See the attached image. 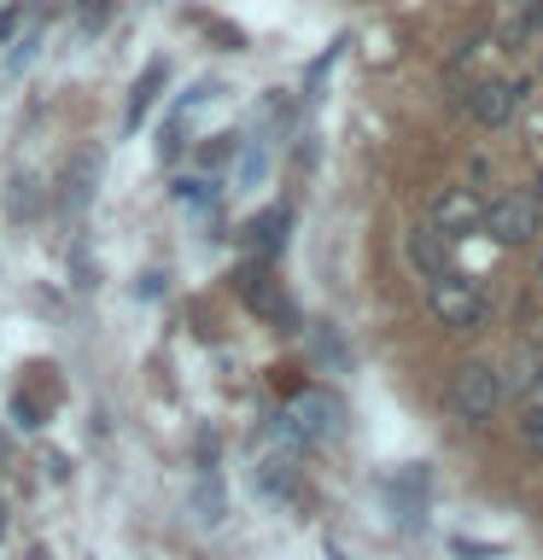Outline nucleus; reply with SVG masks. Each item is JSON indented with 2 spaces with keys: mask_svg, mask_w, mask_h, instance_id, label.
<instances>
[{
  "mask_svg": "<svg viewBox=\"0 0 543 560\" xmlns=\"http://www.w3.org/2000/svg\"><path fill=\"white\" fill-rule=\"evenodd\" d=\"M480 228H485L497 245L538 240V234H543V205H538V192H532V187H515V192H502V199H490Z\"/></svg>",
  "mask_w": 543,
  "mask_h": 560,
  "instance_id": "f257e3e1",
  "label": "nucleus"
},
{
  "mask_svg": "<svg viewBox=\"0 0 543 560\" xmlns=\"http://www.w3.org/2000/svg\"><path fill=\"white\" fill-rule=\"evenodd\" d=\"M427 304H432V315L444 327H480L485 322V292H480V280H467V275H438L432 287H427Z\"/></svg>",
  "mask_w": 543,
  "mask_h": 560,
  "instance_id": "f03ea898",
  "label": "nucleus"
},
{
  "mask_svg": "<svg viewBox=\"0 0 543 560\" xmlns=\"http://www.w3.org/2000/svg\"><path fill=\"white\" fill-rule=\"evenodd\" d=\"M497 402H502V380H497V368H490V362H462L450 374V409L462 420L497 415Z\"/></svg>",
  "mask_w": 543,
  "mask_h": 560,
  "instance_id": "7ed1b4c3",
  "label": "nucleus"
},
{
  "mask_svg": "<svg viewBox=\"0 0 543 560\" xmlns=\"http://www.w3.org/2000/svg\"><path fill=\"white\" fill-rule=\"evenodd\" d=\"M234 292H240V304L252 310V315H263V322H292V298L280 292V280H275V269H269L263 257L240 262Z\"/></svg>",
  "mask_w": 543,
  "mask_h": 560,
  "instance_id": "20e7f679",
  "label": "nucleus"
},
{
  "mask_svg": "<svg viewBox=\"0 0 543 560\" xmlns=\"http://www.w3.org/2000/svg\"><path fill=\"white\" fill-rule=\"evenodd\" d=\"M298 427V438L304 444H322V438H339L345 427V409H339V397H327V392H292V402L280 409Z\"/></svg>",
  "mask_w": 543,
  "mask_h": 560,
  "instance_id": "39448f33",
  "label": "nucleus"
},
{
  "mask_svg": "<svg viewBox=\"0 0 543 560\" xmlns=\"http://www.w3.org/2000/svg\"><path fill=\"white\" fill-rule=\"evenodd\" d=\"M520 100H525V82L485 77V82L467 94V112H473V122H485V129H497V122H508V117L520 112Z\"/></svg>",
  "mask_w": 543,
  "mask_h": 560,
  "instance_id": "423d86ee",
  "label": "nucleus"
},
{
  "mask_svg": "<svg viewBox=\"0 0 543 560\" xmlns=\"http://www.w3.org/2000/svg\"><path fill=\"white\" fill-rule=\"evenodd\" d=\"M480 222H485V205H480V192H473V187H444L432 199V228H438V234L455 240V234H473Z\"/></svg>",
  "mask_w": 543,
  "mask_h": 560,
  "instance_id": "0eeeda50",
  "label": "nucleus"
},
{
  "mask_svg": "<svg viewBox=\"0 0 543 560\" xmlns=\"http://www.w3.org/2000/svg\"><path fill=\"white\" fill-rule=\"evenodd\" d=\"M287 228H292V210L287 205H269V210H257V217L240 228V245L252 257L269 262V257H280V245H287Z\"/></svg>",
  "mask_w": 543,
  "mask_h": 560,
  "instance_id": "6e6552de",
  "label": "nucleus"
},
{
  "mask_svg": "<svg viewBox=\"0 0 543 560\" xmlns=\"http://www.w3.org/2000/svg\"><path fill=\"white\" fill-rule=\"evenodd\" d=\"M403 252H409V262H415V269L427 275V280H438V275H450V269H455V257H450V234H438V228H415Z\"/></svg>",
  "mask_w": 543,
  "mask_h": 560,
  "instance_id": "1a4fd4ad",
  "label": "nucleus"
},
{
  "mask_svg": "<svg viewBox=\"0 0 543 560\" xmlns=\"http://www.w3.org/2000/svg\"><path fill=\"white\" fill-rule=\"evenodd\" d=\"M164 82H170V65H164V59H152V65L135 77V88H129V112H123V122H129V129H140V117H147L152 105H158Z\"/></svg>",
  "mask_w": 543,
  "mask_h": 560,
  "instance_id": "9d476101",
  "label": "nucleus"
},
{
  "mask_svg": "<svg viewBox=\"0 0 543 560\" xmlns=\"http://www.w3.org/2000/svg\"><path fill=\"white\" fill-rule=\"evenodd\" d=\"M35 24H47V12L30 7V0H18V7H0V47H12L18 35H30Z\"/></svg>",
  "mask_w": 543,
  "mask_h": 560,
  "instance_id": "9b49d317",
  "label": "nucleus"
},
{
  "mask_svg": "<svg viewBox=\"0 0 543 560\" xmlns=\"http://www.w3.org/2000/svg\"><path fill=\"white\" fill-rule=\"evenodd\" d=\"M193 508H199V525H217V520H222V490H217V479H205L199 490H193Z\"/></svg>",
  "mask_w": 543,
  "mask_h": 560,
  "instance_id": "f8f14e48",
  "label": "nucleus"
},
{
  "mask_svg": "<svg viewBox=\"0 0 543 560\" xmlns=\"http://www.w3.org/2000/svg\"><path fill=\"white\" fill-rule=\"evenodd\" d=\"M88 170H94V158H77V164H70V175H65V205H82V199H88Z\"/></svg>",
  "mask_w": 543,
  "mask_h": 560,
  "instance_id": "ddd939ff",
  "label": "nucleus"
},
{
  "mask_svg": "<svg viewBox=\"0 0 543 560\" xmlns=\"http://www.w3.org/2000/svg\"><path fill=\"white\" fill-rule=\"evenodd\" d=\"M234 152H240L234 135H210L205 147H199V164H222V158H234Z\"/></svg>",
  "mask_w": 543,
  "mask_h": 560,
  "instance_id": "4468645a",
  "label": "nucleus"
},
{
  "mask_svg": "<svg viewBox=\"0 0 543 560\" xmlns=\"http://www.w3.org/2000/svg\"><path fill=\"white\" fill-rule=\"evenodd\" d=\"M339 47H345V42H333V47L322 52V59H315V65H310V77H304V94H322V82H327V70H333V59H339Z\"/></svg>",
  "mask_w": 543,
  "mask_h": 560,
  "instance_id": "2eb2a0df",
  "label": "nucleus"
},
{
  "mask_svg": "<svg viewBox=\"0 0 543 560\" xmlns=\"http://www.w3.org/2000/svg\"><path fill=\"white\" fill-rule=\"evenodd\" d=\"M520 438H525V444H532V450L543 455V402H532V409H525V420H520Z\"/></svg>",
  "mask_w": 543,
  "mask_h": 560,
  "instance_id": "dca6fc26",
  "label": "nucleus"
},
{
  "mask_svg": "<svg viewBox=\"0 0 543 560\" xmlns=\"http://www.w3.org/2000/svg\"><path fill=\"white\" fill-rule=\"evenodd\" d=\"M82 24H88V30L105 24V0H82Z\"/></svg>",
  "mask_w": 543,
  "mask_h": 560,
  "instance_id": "f3484780",
  "label": "nucleus"
},
{
  "mask_svg": "<svg viewBox=\"0 0 543 560\" xmlns=\"http://www.w3.org/2000/svg\"><path fill=\"white\" fill-rule=\"evenodd\" d=\"M520 24H525V30H543V0H538V7H532V12L520 18Z\"/></svg>",
  "mask_w": 543,
  "mask_h": 560,
  "instance_id": "a211bd4d",
  "label": "nucleus"
},
{
  "mask_svg": "<svg viewBox=\"0 0 543 560\" xmlns=\"http://www.w3.org/2000/svg\"><path fill=\"white\" fill-rule=\"evenodd\" d=\"M508 7H515V18H525V12H532V7H538V0H508Z\"/></svg>",
  "mask_w": 543,
  "mask_h": 560,
  "instance_id": "6ab92c4d",
  "label": "nucleus"
},
{
  "mask_svg": "<svg viewBox=\"0 0 543 560\" xmlns=\"http://www.w3.org/2000/svg\"><path fill=\"white\" fill-rule=\"evenodd\" d=\"M532 402H543V368H538V380H532Z\"/></svg>",
  "mask_w": 543,
  "mask_h": 560,
  "instance_id": "aec40b11",
  "label": "nucleus"
},
{
  "mask_svg": "<svg viewBox=\"0 0 543 560\" xmlns=\"http://www.w3.org/2000/svg\"><path fill=\"white\" fill-rule=\"evenodd\" d=\"M24 560H47V549H30V555H24Z\"/></svg>",
  "mask_w": 543,
  "mask_h": 560,
  "instance_id": "412c9836",
  "label": "nucleus"
},
{
  "mask_svg": "<svg viewBox=\"0 0 543 560\" xmlns=\"http://www.w3.org/2000/svg\"><path fill=\"white\" fill-rule=\"evenodd\" d=\"M532 192H538V205H543V170H538V187H532Z\"/></svg>",
  "mask_w": 543,
  "mask_h": 560,
  "instance_id": "4be33fe9",
  "label": "nucleus"
},
{
  "mask_svg": "<svg viewBox=\"0 0 543 560\" xmlns=\"http://www.w3.org/2000/svg\"><path fill=\"white\" fill-rule=\"evenodd\" d=\"M0 532H7V502H0Z\"/></svg>",
  "mask_w": 543,
  "mask_h": 560,
  "instance_id": "5701e85b",
  "label": "nucleus"
},
{
  "mask_svg": "<svg viewBox=\"0 0 543 560\" xmlns=\"http://www.w3.org/2000/svg\"><path fill=\"white\" fill-rule=\"evenodd\" d=\"M538 280H543V245H538Z\"/></svg>",
  "mask_w": 543,
  "mask_h": 560,
  "instance_id": "b1692460",
  "label": "nucleus"
}]
</instances>
